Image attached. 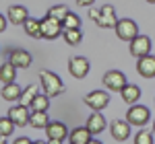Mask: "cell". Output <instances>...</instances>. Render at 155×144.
Returning <instances> with one entry per match:
<instances>
[{
  "label": "cell",
  "mask_w": 155,
  "mask_h": 144,
  "mask_svg": "<svg viewBox=\"0 0 155 144\" xmlns=\"http://www.w3.org/2000/svg\"><path fill=\"white\" fill-rule=\"evenodd\" d=\"M39 78H41V91L48 97H58L64 93V83L58 74L50 70H41L39 72Z\"/></svg>",
  "instance_id": "6da1fadb"
},
{
  "label": "cell",
  "mask_w": 155,
  "mask_h": 144,
  "mask_svg": "<svg viewBox=\"0 0 155 144\" xmlns=\"http://www.w3.org/2000/svg\"><path fill=\"white\" fill-rule=\"evenodd\" d=\"M64 33V25L60 19H54V17H44L41 19V39H56Z\"/></svg>",
  "instance_id": "7a4b0ae2"
},
{
  "label": "cell",
  "mask_w": 155,
  "mask_h": 144,
  "mask_svg": "<svg viewBox=\"0 0 155 144\" xmlns=\"http://www.w3.org/2000/svg\"><path fill=\"white\" fill-rule=\"evenodd\" d=\"M126 120L130 126H137V128H143L149 124L151 120V111L145 107V105H130L128 113H126Z\"/></svg>",
  "instance_id": "3957f363"
},
{
  "label": "cell",
  "mask_w": 155,
  "mask_h": 144,
  "mask_svg": "<svg viewBox=\"0 0 155 144\" xmlns=\"http://www.w3.org/2000/svg\"><path fill=\"white\" fill-rule=\"evenodd\" d=\"M114 31H116V37H118V39L128 41V43L139 35V27H137V23H134L132 19H120Z\"/></svg>",
  "instance_id": "277c9868"
},
{
  "label": "cell",
  "mask_w": 155,
  "mask_h": 144,
  "mask_svg": "<svg viewBox=\"0 0 155 144\" xmlns=\"http://www.w3.org/2000/svg\"><path fill=\"white\" fill-rule=\"evenodd\" d=\"M118 21L120 19H116V8H114L112 4L101 6V8H99V17L95 19L97 27H101V29H116Z\"/></svg>",
  "instance_id": "5b68a950"
},
{
  "label": "cell",
  "mask_w": 155,
  "mask_h": 144,
  "mask_svg": "<svg viewBox=\"0 0 155 144\" xmlns=\"http://www.w3.org/2000/svg\"><path fill=\"white\" fill-rule=\"evenodd\" d=\"M83 101L89 109L101 111V109H106L107 105H110V95H107L106 91H91L89 95H85Z\"/></svg>",
  "instance_id": "8992f818"
},
{
  "label": "cell",
  "mask_w": 155,
  "mask_h": 144,
  "mask_svg": "<svg viewBox=\"0 0 155 144\" xmlns=\"http://www.w3.org/2000/svg\"><path fill=\"white\" fill-rule=\"evenodd\" d=\"M68 72L72 78H85L89 74V60L83 56H72L68 60Z\"/></svg>",
  "instance_id": "52a82bcc"
},
{
  "label": "cell",
  "mask_w": 155,
  "mask_h": 144,
  "mask_svg": "<svg viewBox=\"0 0 155 144\" xmlns=\"http://www.w3.org/2000/svg\"><path fill=\"white\" fill-rule=\"evenodd\" d=\"M104 86H107L110 91H122L126 86V76L120 70H107L104 74Z\"/></svg>",
  "instance_id": "ba28073f"
},
{
  "label": "cell",
  "mask_w": 155,
  "mask_h": 144,
  "mask_svg": "<svg viewBox=\"0 0 155 144\" xmlns=\"http://www.w3.org/2000/svg\"><path fill=\"white\" fill-rule=\"evenodd\" d=\"M8 117L15 121L17 128H25V126H29L31 113H29V107L27 105H15V107L8 109Z\"/></svg>",
  "instance_id": "9c48e42d"
},
{
  "label": "cell",
  "mask_w": 155,
  "mask_h": 144,
  "mask_svg": "<svg viewBox=\"0 0 155 144\" xmlns=\"http://www.w3.org/2000/svg\"><path fill=\"white\" fill-rule=\"evenodd\" d=\"M130 54L134 58H143L147 54H151V39L147 35H137L130 41Z\"/></svg>",
  "instance_id": "30bf717a"
},
{
  "label": "cell",
  "mask_w": 155,
  "mask_h": 144,
  "mask_svg": "<svg viewBox=\"0 0 155 144\" xmlns=\"http://www.w3.org/2000/svg\"><path fill=\"white\" fill-rule=\"evenodd\" d=\"M137 72L143 78H153L155 76V56L147 54L143 58H137Z\"/></svg>",
  "instance_id": "8fae6325"
},
{
  "label": "cell",
  "mask_w": 155,
  "mask_h": 144,
  "mask_svg": "<svg viewBox=\"0 0 155 144\" xmlns=\"http://www.w3.org/2000/svg\"><path fill=\"white\" fill-rule=\"evenodd\" d=\"M110 130H112L114 140L124 142V140H128V136H130V124H128V120H114L112 126H110Z\"/></svg>",
  "instance_id": "7c38bea8"
},
{
  "label": "cell",
  "mask_w": 155,
  "mask_h": 144,
  "mask_svg": "<svg viewBox=\"0 0 155 144\" xmlns=\"http://www.w3.org/2000/svg\"><path fill=\"white\" fill-rule=\"evenodd\" d=\"M8 62L15 64L17 68H29L31 62H33V58H31V54H29L27 49H12Z\"/></svg>",
  "instance_id": "4fadbf2b"
},
{
  "label": "cell",
  "mask_w": 155,
  "mask_h": 144,
  "mask_svg": "<svg viewBox=\"0 0 155 144\" xmlns=\"http://www.w3.org/2000/svg\"><path fill=\"white\" fill-rule=\"evenodd\" d=\"M27 19H29V11H27L25 6H21V4L8 6V21H11L12 25H23Z\"/></svg>",
  "instance_id": "5bb4252c"
},
{
  "label": "cell",
  "mask_w": 155,
  "mask_h": 144,
  "mask_svg": "<svg viewBox=\"0 0 155 144\" xmlns=\"http://www.w3.org/2000/svg\"><path fill=\"white\" fill-rule=\"evenodd\" d=\"M0 95L4 101H21V95H23V89L19 86L17 83H11V84H2V91H0Z\"/></svg>",
  "instance_id": "9a60e30c"
},
{
  "label": "cell",
  "mask_w": 155,
  "mask_h": 144,
  "mask_svg": "<svg viewBox=\"0 0 155 144\" xmlns=\"http://www.w3.org/2000/svg\"><path fill=\"white\" fill-rule=\"evenodd\" d=\"M87 128L91 130L93 136H95V134H101L106 130V117H104L99 111H93V113L87 117Z\"/></svg>",
  "instance_id": "2e32d148"
},
{
  "label": "cell",
  "mask_w": 155,
  "mask_h": 144,
  "mask_svg": "<svg viewBox=\"0 0 155 144\" xmlns=\"http://www.w3.org/2000/svg\"><path fill=\"white\" fill-rule=\"evenodd\" d=\"M68 130H66V126L62 124V121H50V126L46 128V136L48 138H56V140H64V138H68Z\"/></svg>",
  "instance_id": "e0dca14e"
},
{
  "label": "cell",
  "mask_w": 155,
  "mask_h": 144,
  "mask_svg": "<svg viewBox=\"0 0 155 144\" xmlns=\"http://www.w3.org/2000/svg\"><path fill=\"white\" fill-rule=\"evenodd\" d=\"M93 134H91V130L85 126V128H74L71 134H68V140H71L72 144H89L93 138H91Z\"/></svg>",
  "instance_id": "ac0fdd59"
},
{
  "label": "cell",
  "mask_w": 155,
  "mask_h": 144,
  "mask_svg": "<svg viewBox=\"0 0 155 144\" xmlns=\"http://www.w3.org/2000/svg\"><path fill=\"white\" fill-rule=\"evenodd\" d=\"M120 95H122V99H124V103L134 105V103L141 99V86H137V84H126V86L120 91Z\"/></svg>",
  "instance_id": "d6986e66"
},
{
  "label": "cell",
  "mask_w": 155,
  "mask_h": 144,
  "mask_svg": "<svg viewBox=\"0 0 155 144\" xmlns=\"http://www.w3.org/2000/svg\"><path fill=\"white\" fill-rule=\"evenodd\" d=\"M15 78H17V66L11 64V62H4L2 68H0V83L11 84V83H15Z\"/></svg>",
  "instance_id": "ffe728a7"
},
{
  "label": "cell",
  "mask_w": 155,
  "mask_h": 144,
  "mask_svg": "<svg viewBox=\"0 0 155 144\" xmlns=\"http://www.w3.org/2000/svg\"><path fill=\"white\" fill-rule=\"evenodd\" d=\"M29 126L35 128V130H46L50 126V117L46 111H31V120H29Z\"/></svg>",
  "instance_id": "44dd1931"
},
{
  "label": "cell",
  "mask_w": 155,
  "mask_h": 144,
  "mask_svg": "<svg viewBox=\"0 0 155 144\" xmlns=\"http://www.w3.org/2000/svg\"><path fill=\"white\" fill-rule=\"evenodd\" d=\"M23 27H25V33L29 37H35V39L41 37V21L39 19H27L23 23Z\"/></svg>",
  "instance_id": "7402d4cb"
},
{
  "label": "cell",
  "mask_w": 155,
  "mask_h": 144,
  "mask_svg": "<svg viewBox=\"0 0 155 144\" xmlns=\"http://www.w3.org/2000/svg\"><path fill=\"white\" fill-rule=\"evenodd\" d=\"M39 95V86H35V84H27L23 91V95H21V105H31L33 103V99Z\"/></svg>",
  "instance_id": "603a6c76"
},
{
  "label": "cell",
  "mask_w": 155,
  "mask_h": 144,
  "mask_svg": "<svg viewBox=\"0 0 155 144\" xmlns=\"http://www.w3.org/2000/svg\"><path fill=\"white\" fill-rule=\"evenodd\" d=\"M64 41L68 43V45H79L81 41H83V33H81V29H64Z\"/></svg>",
  "instance_id": "cb8c5ba5"
},
{
  "label": "cell",
  "mask_w": 155,
  "mask_h": 144,
  "mask_svg": "<svg viewBox=\"0 0 155 144\" xmlns=\"http://www.w3.org/2000/svg\"><path fill=\"white\" fill-rule=\"evenodd\" d=\"M29 107H31V111H48V107H50V97L46 95V93H44V95H37Z\"/></svg>",
  "instance_id": "d4e9b609"
},
{
  "label": "cell",
  "mask_w": 155,
  "mask_h": 144,
  "mask_svg": "<svg viewBox=\"0 0 155 144\" xmlns=\"http://www.w3.org/2000/svg\"><path fill=\"white\" fill-rule=\"evenodd\" d=\"M17 126H15V121L8 117V115H4V117H0V136H11L12 130H15Z\"/></svg>",
  "instance_id": "484cf974"
},
{
  "label": "cell",
  "mask_w": 155,
  "mask_h": 144,
  "mask_svg": "<svg viewBox=\"0 0 155 144\" xmlns=\"http://www.w3.org/2000/svg\"><path fill=\"white\" fill-rule=\"evenodd\" d=\"M62 25H64V29H79V27H81V19H79L74 12H68V14L64 17Z\"/></svg>",
  "instance_id": "4316f807"
},
{
  "label": "cell",
  "mask_w": 155,
  "mask_h": 144,
  "mask_svg": "<svg viewBox=\"0 0 155 144\" xmlns=\"http://www.w3.org/2000/svg\"><path fill=\"white\" fill-rule=\"evenodd\" d=\"M68 12H71V11H68L64 4H56V6H52V8L48 11V14H50V17H54V19H60V21H64V17H66Z\"/></svg>",
  "instance_id": "83f0119b"
},
{
  "label": "cell",
  "mask_w": 155,
  "mask_h": 144,
  "mask_svg": "<svg viewBox=\"0 0 155 144\" xmlns=\"http://www.w3.org/2000/svg\"><path fill=\"white\" fill-rule=\"evenodd\" d=\"M134 144H153V134L147 130H139L134 134Z\"/></svg>",
  "instance_id": "f1b7e54d"
},
{
  "label": "cell",
  "mask_w": 155,
  "mask_h": 144,
  "mask_svg": "<svg viewBox=\"0 0 155 144\" xmlns=\"http://www.w3.org/2000/svg\"><path fill=\"white\" fill-rule=\"evenodd\" d=\"M12 144H33V140H29L27 136H21V138H17Z\"/></svg>",
  "instance_id": "f546056e"
},
{
  "label": "cell",
  "mask_w": 155,
  "mask_h": 144,
  "mask_svg": "<svg viewBox=\"0 0 155 144\" xmlns=\"http://www.w3.org/2000/svg\"><path fill=\"white\" fill-rule=\"evenodd\" d=\"M93 2H95V0H77V4H79V6H91Z\"/></svg>",
  "instance_id": "4dcf8cb0"
},
{
  "label": "cell",
  "mask_w": 155,
  "mask_h": 144,
  "mask_svg": "<svg viewBox=\"0 0 155 144\" xmlns=\"http://www.w3.org/2000/svg\"><path fill=\"white\" fill-rule=\"evenodd\" d=\"M97 17H99V11H95V8H89V19H93V21H95Z\"/></svg>",
  "instance_id": "1f68e13d"
},
{
  "label": "cell",
  "mask_w": 155,
  "mask_h": 144,
  "mask_svg": "<svg viewBox=\"0 0 155 144\" xmlns=\"http://www.w3.org/2000/svg\"><path fill=\"white\" fill-rule=\"evenodd\" d=\"M6 29V17H0V31Z\"/></svg>",
  "instance_id": "d6a6232c"
},
{
  "label": "cell",
  "mask_w": 155,
  "mask_h": 144,
  "mask_svg": "<svg viewBox=\"0 0 155 144\" xmlns=\"http://www.w3.org/2000/svg\"><path fill=\"white\" fill-rule=\"evenodd\" d=\"M64 140H56V138H48V144H62Z\"/></svg>",
  "instance_id": "836d02e7"
},
{
  "label": "cell",
  "mask_w": 155,
  "mask_h": 144,
  "mask_svg": "<svg viewBox=\"0 0 155 144\" xmlns=\"http://www.w3.org/2000/svg\"><path fill=\"white\" fill-rule=\"evenodd\" d=\"M89 144H101V142H99V140H95V138H93V140H91V142H89Z\"/></svg>",
  "instance_id": "e575fe53"
},
{
  "label": "cell",
  "mask_w": 155,
  "mask_h": 144,
  "mask_svg": "<svg viewBox=\"0 0 155 144\" xmlns=\"http://www.w3.org/2000/svg\"><path fill=\"white\" fill-rule=\"evenodd\" d=\"M0 144H6V138H4V136H2V140H0Z\"/></svg>",
  "instance_id": "d590c367"
},
{
  "label": "cell",
  "mask_w": 155,
  "mask_h": 144,
  "mask_svg": "<svg viewBox=\"0 0 155 144\" xmlns=\"http://www.w3.org/2000/svg\"><path fill=\"white\" fill-rule=\"evenodd\" d=\"M147 2H151V4H155V0H147Z\"/></svg>",
  "instance_id": "8d00e7d4"
},
{
  "label": "cell",
  "mask_w": 155,
  "mask_h": 144,
  "mask_svg": "<svg viewBox=\"0 0 155 144\" xmlns=\"http://www.w3.org/2000/svg\"><path fill=\"white\" fill-rule=\"evenodd\" d=\"M153 134H155V121H153Z\"/></svg>",
  "instance_id": "74e56055"
},
{
  "label": "cell",
  "mask_w": 155,
  "mask_h": 144,
  "mask_svg": "<svg viewBox=\"0 0 155 144\" xmlns=\"http://www.w3.org/2000/svg\"><path fill=\"white\" fill-rule=\"evenodd\" d=\"M33 144H44V142H33Z\"/></svg>",
  "instance_id": "f35d334b"
},
{
  "label": "cell",
  "mask_w": 155,
  "mask_h": 144,
  "mask_svg": "<svg viewBox=\"0 0 155 144\" xmlns=\"http://www.w3.org/2000/svg\"><path fill=\"white\" fill-rule=\"evenodd\" d=\"M71 144H72V142H71Z\"/></svg>",
  "instance_id": "ab89813d"
}]
</instances>
